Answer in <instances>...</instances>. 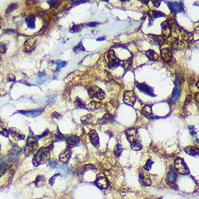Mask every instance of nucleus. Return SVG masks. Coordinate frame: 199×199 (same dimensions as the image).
<instances>
[{"label": "nucleus", "mask_w": 199, "mask_h": 199, "mask_svg": "<svg viewBox=\"0 0 199 199\" xmlns=\"http://www.w3.org/2000/svg\"><path fill=\"white\" fill-rule=\"evenodd\" d=\"M126 135L127 139L130 143L131 149L134 151H140L142 149L143 146L139 138V135L138 133V130L135 128L127 129L125 132Z\"/></svg>", "instance_id": "obj_1"}, {"label": "nucleus", "mask_w": 199, "mask_h": 199, "mask_svg": "<svg viewBox=\"0 0 199 199\" xmlns=\"http://www.w3.org/2000/svg\"><path fill=\"white\" fill-rule=\"evenodd\" d=\"M50 149L49 148H41L35 154L33 159V164L34 166H39L47 163L50 159Z\"/></svg>", "instance_id": "obj_2"}, {"label": "nucleus", "mask_w": 199, "mask_h": 199, "mask_svg": "<svg viewBox=\"0 0 199 199\" xmlns=\"http://www.w3.org/2000/svg\"><path fill=\"white\" fill-rule=\"evenodd\" d=\"M37 138L35 135H30L28 136V139L26 141L25 148H24L23 151L24 154L26 156H29L33 154L37 151L38 147H39V143H38Z\"/></svg>", "instance_id": "obj_3"}, {"label": "nucleus", "mask_w": 199, "mask_h": 199, "mask_svg": "<svg viewBox=\"0 0 199 199\" xmlns=\"http://www.w3.org/2000/svg\"><path fill=\"white\" fill-rule=\"evenodd\" d=\"M88 93L91 98H96L98 100H102L106 96L104 91L97 85H93L89 88Z\"/></svg>", "instance_id": "obj_4"}, {"label": "nucleus", "mask_w": 199, "mask_h": 199, "mask_svg": "<svg viewBox=\"0 0 199 199\" xmlns=\"http://www.w3.org/2000/svg\"><path fill=\"white\" fill-rule=\"evenodd\" d=\"M107 59H108V65L110 69H114L121 65V60H119L117 57H116L115 53L112 49L108 52L107 53Z\"/></svg>", "instance_id": "obj_5"}, {"label": "nucleus", "mask_w": 199, "mask_h": 199, "mask_svg": "<svg viewBox=\"0 0 199 199\" xmlns=\"http://www.w3.org/2000/svg\"><path fill=\"white\" fill-rule=\"evenodd\" d=\"M175 170H177L178 173L181 175H188L190 171L188 168L185 162H184L182 159L177 158L175 161Z\"/></svg>", "instance_id": "obj_6"}, {"label": "nucleus", "mask_w": 199, "mask_h": 199, "mask_svg": "<svg viewBox=\"0 0 199 199\" xmlns=\"http://www.w3.org/2000/svg\"><path fill=\"white\" fill-rule=\"evenodd\" d=\"M136 87L140 91H141L144 94L149 96L151 97H155L156 95L154 93V90L150 85H147L146 83H138L136 84Z\"/></svg>", "instance_id": "obj_7"}, {"label": "nucleus", "mask_w": 199, "mask_h": 199, "mask_svg": "<svg viewBox=\"0 0 199 199\" xmlns=\"http://www.w3.org/2000/svg\"><path fill=\"white\" fill-rule=\"evenodd\" d=\"M166 3L172 13L177 14L184 11L182 1H166Z\"/></svg>", "instance_id": "obj_8"}, {"label": "nucleus", "mask_w": 199, "mask_h": 199, "mask_svg": "<svg viewBox=\"0 0 199 199\" xmlns=\"http://www.w3.org/2000/svg\"><path fill=\"white\" fill-rule=\"evenodd\" d=\"M123 101L125 104L133 106L136 101V96L132 91H125L123 93Z\"/></svg>", "instance_id": "obj_9"}, {"label": "nucleus", "mask_w": 199, "mask_h": 199, "mask_svg": "<svg viewBox=\"0 0 199 199\" xmlns=\"http://www.w3.org/2000/svg\"><path fill=\"white\" fill-rule=\"evenodd\" d=\"M22 149L19 147L18 146H14L12 149H11L10 151L9 152V155H8V159L9 162H15L17 160L20 155Z\"/></svg>", "instance_id": "obj_10"}, {"label": "nucleus", "mask_w": 199, "mask_h": 199, "mask_svg": "<svg viewBox=\"0 0 199 199\" xmlns=\"http://www.w3.org/2000/svg\"><path fill=\"white\" fill-rule=\"evenodd\" d=\"M65 141H66L67 147L73 148L77 146L80 143V138L78 136L74 135H66L65 138Z\"/></svg>", "instance_id": "obj_11"}, {"label": "nucleus", "mask_w": 199, "mask_h": 199, "mask_svg": "<svg viewBox=\"0 0 199 199\" xmlns=\"http://www.w3.org/2000/svg\"><path fill=\"white\" fill-rule=\"evenodd\" d=\"M36 47V39L35 38H30L25 41L24 44V52L26 53H31L35 50Z\"/></svg>", "instance_id": "obj_12"}, {"label": "nucleus", "mask_w": 199, "mask_h": 199, "mask_svg": "<svg viewBox=\"0 0 199 199\" xmlns=\"http://www.w3.org/2000/svg\"><path fill=\"white\" fill-rule=\"evenodd\" d=\"M44 110V108H39L36 109H32V110H28V111H18L17 112L20 113V114H23V115L26 116L28 117H38L40 114H42L43 111Z\"/></svg>", "instance_id": "obj_13"}, {"label": "nucleus", "mask_w": 199, "mask_h": 199, "mask_svg": "<svg viewBox=\"0 0 199 199\" xmlns=\"http://www.w3.org/2000/svg\"><path fill=\"white\" fill-rule=\"evenodd\" d=\"M9 135L12 136V138L16 141H23L25 138V135L17 128H11L9 130Z\"/></svg>", "instance_id": "obj_14"}, {"label": "nucleus", "mask_w": 199, "mask_h": 199, "mask_svg": "<svg viewBox=\"0 0 199 199\" xmlns=\"http://www.w3.org/2000/svg\"><path fill=\"white\" fill-rule=\"evenodd\" d=\"M71 154H72L71 149L70 148L67 147L65 150L63 151L61 153H60V156H59L60 161L64 164L68 163V162L70 161V159Z\"/></svg>", "instance_id": "obj_15"}, {"label": "nucleus", "mask_w": 199, "mask_h": 199, "mask_svg": "<svg viewBox=\"0 0 199 199\" xmlns=\"http://www.w3.org/2000/svg\"><path fill=\"white\" fill-rule=\"evenodd\" d=\"M175 88L173 90L172 95L170 98V102L176 103L179 100L180 96V83L177 81H175Z\"/></svg>", "instance_id": "obj_16"}, {"label": "nucleus", "mask_w": 199, "mask_h": 199, "mask_svg": "<svg viewBox=\"0 0 199 199\" xmlns=\"http://www.w3.org/2000/svg\"><path fill=\"white\" fill-rule=\"evenodd\" d=\"M161 55H162V58L167 63L171 62L172 59V52L170 48H163L161 49Z\"/></svg>", "instance_id": "obj_17"}, {"label": "nucleus", "mask_w": 199, "mask_h": 199, "mask_svg": "<svg viewBox=\"0 0 199 199\" xmlns=\"http://www.w3.org/2000/svg\"><path fill=\"white\" fill-rule=\"evenodd\" d=\"M96 184L101 189H106L109 187V183L104 176H98L96 180Z\"/></svg>", "instance_id": "obj_18"}, {"label": "nucleus", "mask_w": 199, "mask_h": 199, "mask_svg": "<svg viewBox=\"0 0 199 199\" xmlns=\"http://www.w3.org/2000/svg\"><path fill=\"white\" fill-rule=\"evenodd\" d=\"M88 135L92 145H93L96 148L99 147V138H98V135L97 134L96 132V130H91Z\"/></svg>", "instance_id": "obj_19"}, {"label": "nucleus", "mask_w": 199, "mask_h": 199, "mask_svg": "<svg viewBox=\"0 0 199 199\" xmlns=\"http://www.w3.org/2000/svg\"><path fill=\"white\" fill-rule=\"evenodd\" d=\"M148 15H149V21H151V24H152L153 21H154V19L156 18H159V17H165V14H164L163 12H159V11H156V10H152V11H149L148 12Z\"/></svg>", "instance_id": "obj_20"}, {"label": "nucleus", "mask_w": 199, "mask_h": 199, "mask_svg": "<svg viewBox=\"0 0 199 199\" xmlns=\"http://www.w3.org/2000/svg\"><path fill=\"white\" fill-rule=\"evenodd\" d=\"M162 34L164 37H169L171 35V28H170V24L168 21H164L162 23Z\"/></svg>", "instance_id": "obj_21"}, {"label": "nucleus", "mask_w": 199, "mask_h": 199, "mask_svg": "<svg viewBox=\"0 0 199 199\" xmlns=\"http://www.w3.org/2000/svg\"><path fill=\"white\" fill-rule=\"evenodd\" d=\"M141 113L149 119H154V116L152 113V109H151V106L150 105H146L143 106V108L141 110Z\"/></svg>", "instance_id": "obj_22"}, {"label": "nucleus", "mask_w": 199, "mask_h": 199, "mask_svg": "<svg viewBox=\"0 0 199 199\" xmlns=\"http://www.w3.org/2000/svg\"><path fill=\"white\" fill-rule=\"evenodd\" d=\"M25 23H26L28 28H31V29H34L36 28V17H35V15L33 14L28 15L25 18Z\"/></svg>", "instance_id": "obj_23"}, {"label": "nucleus", "mask_w": 199, "mask_h": 199, "mask_svg": "<svg viewBox=\"0 0 199 199\" xmlns=\"http://www.w3.org/2000/svg\"><path fill=\"white\" fill-rule=\"evenodd\" d=\"M113 120H114V117L111 115L110 113H106L99 120H98V122H99L101 125H104V124L113 122Z\"/></svg>", "instance_id": "obj_24"}, {"label": "nucleus", "mask_w": 199, "mask_h": 199, "mask_svg": "<svg viewBox=\"0 0 199 199\" xmlns=\"http://www.w3.org/2000/svg\"><path fill=\"white\" fill-rule=\"evenodd\" d=\"M146 56L151 61H157L159 58V56L155 51L149 49L146 52Z\"/></svg>", "instance_id": "obj_25"}, {"label": "nucleus", "mask_w": 199, "mask_h": 199, "mask_svg": "<svg viewBox=\"0 0 199 199\" xmlns=\"http://www.w3.org/2000/svg\"><path fill=\"white\" fill-rule=\"evenodd\" d=\"M184 151L189 155L195 157V156L198 155V149L195 148L194 146H187L185 148Z\"/></svg>", "instance_id": "obj_26"}, {"label": "nucleus", "mask_w": 199, "mask_h": 199, "mask_svg": "<svg viewBox=\"0 0 199 199\" xmlns=\"http://www.w3.org/2000/svg\"><path fill=\"white\" fill-rule=\"evenodd\" d=\"M139 179H140V182H141V184H143V185L146 186H149L151 184V180L146 175H145L143 173L141 172L139 175Z\"/></svg>", "instance_id": "obj_27"}, {"label": "nucleus", "mask_w": 199, "mask_h": 199, "mask_svg": "<svg viewBox=\"0 0 199 199\" xmlns=\"http://www.w3.org/2000/svg\"><path fill=\"white\" fill-rule=\"evenodd\" d=\"M93 115L91 114H86V115H84L83 117H82L80 118V121L84 125H91L93 122Z\"/></svg>", "instance_id": "obj_28"}, {"label": "nucleus", "mask_w": 199, "mask_h": 199, "mask_svg": "<svg viewBox=\"0 0 199 199\" xmlns=\"http://www.w3.org/2000/svg\"><path fill=\"white\" fill-rule=\"evenodd\" d=\"M177 179V174L175 172V171L173 169H171L169 172V173L167 174V180L169 182H175V180Z\"/></svg>", "instance_id": "obj_29"}, {"label": "nucleus", "mask_w": 199, "mask_h": 199, "mask_svg": "<svg viewBox=\"0 0 199 199\" xmlns=\"http://www.w3.org/2000/svg\"><path fill=\"white\" fill-rule=\"evenodd\" d=\"M57 169L59 170V172H60V174L61 175V173H63V175H67L68 174V173L70 172V168L69 167L67 166V165H57Z\"/></svg>", "instance_id": "obj_30"}, {"label": "nucleus", "mask_w": 199, "mask_h": 199, "mask_svg": "<svg viewBox=\"0 0 199 199\" xmlns=\"http://www.w3.org/2000/svg\"><path fill=\"white\" fill-rule=\"evenodd\" d=\"M0 135L4 137H8L9 135V130L7 129L5 124L1 121H0Z\"/></svg>", "instance_id": "obj_31"}, {"label": "nucleus", "mask_w": 199, "mask_h": 199, "mask_svg": "<svg viewBox=\"0 0 199 199\" xmlns=\"http://www.w3.org/2000/svg\"><path fill=\"white\" fill-rule=\"evenodd\" d=\"M8 167H9V164L6 162H0V177L3 176L7 172Z\"/></svg>", "instance_id": "obj_32"}, {"label": "nucleus", "mask_w": 199, "mask_h": 199, "mask_svg": "<svg viewBox=\"0 0 199 199\" xmlns=\"http://www.w3.org/2000/svg\"><path fill=\"white\" fill-rule=\"evenodd\" d=\"M45 183H46V179L45 177H44V176H43V175H38L36 180H35V185H36L37 187H41V186L44 185Z\"/></svg>", "instance_id": "obj_33"}, {"label": "nucleus", "mask_w": 199, "mask_h": 199, "mask_svg": "<svg viewBox=\"0 0 199 199\" xmlns=\"http://www.w3.org/2000/svg\"><path fill=\"white\" fill-rule=\"evenodd\" d=\"M47 74L44 72H41L39 73L37 76V80H36V83L38 84H43L46 80H47Z\"/></svg>", "instance_id": "obj_34"}, {"label": "nucleus", "mask_w": 199, "mask_h": 199, "mask_svg": "<svg viewBox=\"0 0 199 199\" xmlns=\"http://www.w3.org/2000/svg\"><path fill=\"white\" fill-rule=\"evenodd\" d=\"M75 105L77 107L80 108V109H87L86 105H85V102L81 99L80 98H79L78 96H77L75 100Z\"/></svg>", "instance_id": "obj_35"}, {"label": "nucleus", "mask_w": 199, "mask_h": 199, "mask_svg": "<svg viewBox=\"0 0 199 199\" xmlns=\"http://www.w3.org/2000/svg\"><path fill=\"white\" fill-rule=\"evenodd\" d=\"M122 150H123V149H122V145H121L120 143H117V144L115 146V147H114V155H115L117 157H120L121 154H122Z\"/></svg>", "instance_id": "obj_36"}, {"label": "nucleus", "mask_w": 199, "mask_h": 199, "mask_svg": "<svg viewBox=\"0 0 199 199\" xmlns=\"http://www.w3.org/2000/svg\"><path fill=\"white\" fill-rule=\"evenodd\" d=\"M17 7H18V4H15V3H13V4H11L10 5L8 6L7 9H6V11H5L6 15H8V14L12 12L14 10H15L16 9H17Z\"/></svg>", "instance_id": "obj_37"}, {"label": "nucleus", "mask_w": 199, "mask_h": 199, "mask_svg": "<svg viewBox=\"0 0 199 199\" xmlns=\"http://www.w3.org/2000/svg\"><path fill=\"white\" fill-rule=\"evenodd\" d=\"M83 25H73L72 28L70 29V32L72 33H78L82 30Z\"/></svg>", "instance_id": "obj_38"}, {"label": "nucleus", "mask_w": 199, "mask_h": 199, "mask_svg": "<svg viewBox=\"0 0 199 199\" xmlns=\"http://www.w3.org/2000/svg\"><path fill=\"white\" fill-rule=\"evenodd\" d=\"M73 51H74L75 52H76V53H79V52H84V51H85V48L83 46L82 41H80L77 46H75V47L73 48Z\"/></svg>", "instance_id": "obj_39"}, {"label": "nucleus", "mask_w": 199, "mask_h": 199, "mask_svg": "<svg viewBox=\"0 0 199 199\" xmlns=\"http://www.w3.org/2000/svg\"><path fill=\"white\" fill-rule=\"evenodd\" d=\"M131 58L130 59V60H125V61H123V62H121V65L122 67H123L124 68H125V70H128L129 68H130L131 67Z\"/></svg>", "instance_id": "obj_40"}, {"label": "nucleus", "mask_w": 199, "mask_h": 199, "mask_svg": "<svg viewBox=\"0 0 199 199\" xmlns=\"http://www.w3.org/2000/svg\"><path fill=\"white\" fill-rule=\"evenodd\" d=\"M47 3L49 4L51 8H54V9H57L60 4V2L58 1H48Z\"/></svg>", "instance_id": "obj_41"}, {"label": "nucleus", "mask_w": 199, "mask_h": 199, "mask_svg": "<svg viewBox=\"0 0 199 199\" xmlns=\"http://www.w3.org/2000/svg\"><path fill=\"white\" fill-rule=\"evenodd\" d=\"M153 164H154V162H153V161L151 160V159H148L147 162H146V165H145V166L143 167V168H144V170H146V171H149V170H151V166H152Z\"/></svg>", "instance_id": "obj_42"}, {"label": "nucleus", "mask_w": 199, "mask_h": 199, "mask_svg": "<svg viewBox=\"0 0 199 199\" xmlns=\"http://www.w3.org/2000/svg\"><path fill=\"white\" fill-rule=\"evenodd\" d=\"M7 50V46L5 43H0V54H5Z\"/></svg>", "instance_id": "obj_43"}, {"label": "nucleus", "mask_w": 199, "mask_h": 199, "mask_svg": "<svg viewBox=\"0 0 199 199\" xmlns=\"http://www.w3.org/2000/svg\"><path fill=\"white\" fill-rule=\"evenodd\" d=\"M67 64H68L67 62L61 61V60H57V61L55 62V65H56V66H57V69H60L61 68H63V67H65Z\"/></svg>", "instance_id": "obj_44"}, {"label": "nucleus", "mask_w": 199, "mask_h": 199, "mask_svg": "<svg viewBox=\"0 0 199 199\" xmlns=\"http://www.w3.org/2000/svg\"><path fill=\"white\" fill-rule=\"evenodd\" d=\"M49 164H50L51 167H52V168H55V167L58 165V162H57V161L55 159H49Z\"/></svg>", "instance_id": "obj_45"}, {"label": "nucleus", "mask_w": 199, "mask_h": 199, "mask_svg": "<svg viewBox=\"0 0 199 199\" xmlns=\"http://www.w3.org/2000/svg\"><path fill=\"white\" fill-rule=\"evenodd\" d=\"M100 103L98 102H96L94 101H92L90 103V106H91V109H97L100 106Z\"/></svg>", "instance_id": "obj_46"}, {"label": "nucleus", "mask_w": 199, "mask_h": 199, "mask_svg": "<svg viewBox=\"0 0 199 199\" xmlns=\"http://www.w3.org/2000/svg\"><path fill=\"white\" fill-rule=\"evenodd\" d=\"M59 175H60V173H58V174H56L54 175V176H52V177H51L50 179H49V184H50V185H54V183H55V179H56V177H57V176H59Z\"/></svg>", "instance_id": "obj_47"}, {"label": "nucleus", "mask_w": 199, "mask_h": 199, "mask_svg": "<svg viewBox=\"0 0 199 199\" xmlns=\"http://www.w3.org/2000/svg\"><path fill=\"white\" fill-rule=\"evenodd\" d=\"M188 128L189 130H190V133L191 135H196V130H195V127H194L193 125H190V126L188 127Z\"/></svg>", "instance_id": "obj_48"}, {"label": "nucleus", "mask_w": 199, "mask_h": 199, "mask_svg": "<svg viewBox=\"0 0 199 199\" xmlns=\"http://www.w3.org/2000/svg\"><path fill=\"white\" fill-rule=\"evenodd\" d=\"M52 117H54V118H55V119H60L62 118V115L61 114H60V113H58V112H57V111H55V112L53 113V114H52Z\"/></svg>", "instance_id": "obj_49"}, {"label": "nucleus", "mask_w": 199, "mask_h": 199, "mask_svg": "<svg viewBox=\"0 0 199 199\" xmlns=\"http://www.w3.org/2000/svg\"><path fill=\"white\" fill-rule=\"evenodd\" d=\"M7 80L10 82H13L15 80V76L13 74H9L7 75Z\"/></svg>", "instance_id": "obj_50"}, {"label": "nucleus", "mask_w": 199, "mask_h": 199, "mask_svg": "<svg viewBox=\"0 0 199 199\" xmlns=\"http://www.w3.org/2000/svg\"><path fill=\"white\" fill-rule=\"evenodd\" d=\"M151 2H152V4H154V7H159V6H160L161 3H162V1H151Z\"/></svg>", "instance_id": "obj_51"}, {"label": "nucleus", "mask_w": 199, "mask_h": 199, "mask_svg": "<svg viewBox=\"0 0 199 199\" xmlns=\"http://www.w3.org/2000/svg\"><path fill=\"white\" fill-rule=\"evenodd\" d=\"M98 23H96V22H93V23H90L88 24V27H96L97 25H98Z\"/></svg>", "instance_id": "obj_52"}, {"label": "nucleus", "mask_w": 199, "mask_h": 199, "mask_svg": "<svg viewBox=\"0 0 199 199\" xmlns=\"http://www.w3.org/2000/svg\"><path fill=\"white\" fill-rule=\"evenodd\" d=\"M73 2H75V4H82V3H84V2H86V1H73Z\"/></svg>", "instance_id": "obj_53"}, {"label": "nucleus", "mask_w": 199, "mask_h": 199, "mask_svg": "<svg viewBox=\"0 0 199 199\" xmlns=\"http://www.w3.org/2000/svg\"><path fill=\"white\" fill-rule=\"evenodd\" d=\"M105 40V37H100V38H98V39H96L97 41H104Z\"/></svg>", "instance_id": "obj_54"}, {"label": "nucleus", "mask_w": 199, "mask_h": 199, "mask_svg": "<svg viewBox=\"0 0 199 199\" xmlns=\"http://www.w3.org/2000/svg\"><path fill=\"white\" fill-rule=\"evenodd\" d=\"M140 1H141V2H142L143 4H148L149 2V1H141V0H140Z\"/></svg>", "instance_id": "obj_55"}, {"label": "nucleus", "mask_w": 199, "mask_h": 199, "mask_svg": "<svg viewBox=\"0 0 199 199\" xmlns=\"http://www.w3.org/2000/svg\"><path fill=\"white\" fill-rule=\"evenodd\" d=\"M1 55H0V61H1Z\"/></svg>", "instance_id": "obj_56"}, {"label": "nucleus", "mask_w": 199, "mask_h": 199, "mask_svg": "<svg viewBox=\"0 0 199 199\" xmlns=\"http://www.w3.org/2000/svg\"><path fill=\"white\" fill-rule=\"evenodd\" d=\"M0 28H1V27H0Z\"/></svg>", "instance_id": "obj_57"}]
</instances>
